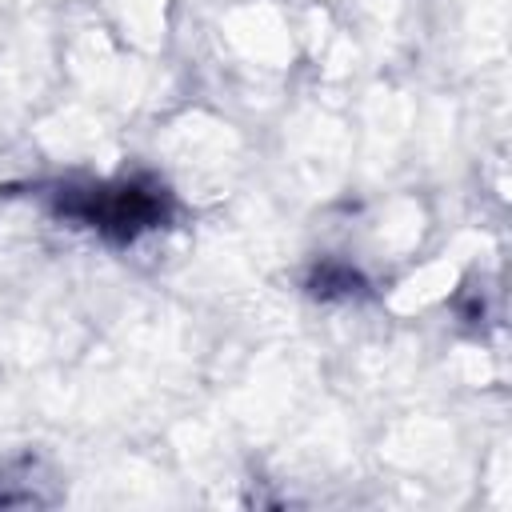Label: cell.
I'll return each mask as SVG.
<instances>
[{
	"label": "cell",
	"instance_id": "1",
	"mask_svg": "<svg viewBox=\"0 0 512 512\" xmlns=\"http://www.w3.org/2000/svg\"><path fill=\"white\" fill-rule=\"evenodd\" d=\"M60 212L132 240L144 228H156L164 220V192L160 188H144V184H100V188H84V192H64L60 196Z\"/></svg>",
	"mask_w": 512,
	"mask_h": 512
}]
</instances>
